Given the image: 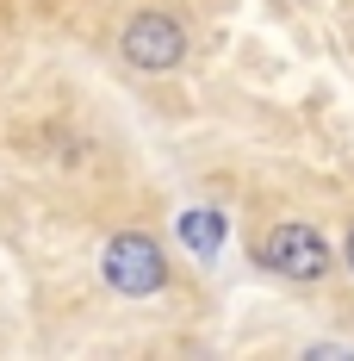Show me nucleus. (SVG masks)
<instances>
[{
	"label": "nucleus",
	"instance_id": "nucleus-1",
	"mask_svg": "<svg viewBox=\"0 0 354 361\" xmlns=\"http://www.w3.org/2000/svg\"><path fill=\"white\" fill-rule=\"evenodd\" d=\"M100 274H106L112 293L149 299V293L168 287V255H162V243L149 231H118V237H106V250H100Z\"/></svg>",
	"mask_w": 354,
	"mask_h": 361
},
{
	"label": "nucleus",
	"instance_id": "nucleus-2",
	"mask_svg": "<svg viewBox=\"0 0 354 361\" xmlns=\"http://www.w3.org/2000/svg\"><path fill=\"white\" fill-rule=\"evenodd\" d=\"M255 262H261L267 274H286V281H323V274L336 268V250L323 243V231L286 218V224H274V231L255 243Z\"/></svg>",
	"mask_w": 354,
	"mask_h": 361
},
{
	"label": "nucleus",
	"instance_id": "nucleus-3",
	"mask_svg": "<svg viewBox=\"0 0 354 361\" xmlns=\"http://www.w3.org/2000/svg\"><path fill=\"white\" fill-rule=\"evenodd\" d=\"M118 50H125V63H131V69L168 75V69H180V63H187V25H180L175 13L149 6V13H137V19L125 25Z\"/></svg>",
	"mask_w": 354,
	"mask_h": 361
},
{
	"label": "nucleus",
	"instance_id": "nucleus-4",
	"mask_svg": "<svg viewBox=\"0 0 354 361\" xmlns=\"http://www.w3.org/2000/svg\"><path fill=\"white\" fill-rule=\"evenodd\" d=\"M175 237L187 243V255H193V262H217L224 237H230V218L217 212V206H187V212L175 218Z\"/></svg>",
	"mask_w": 354,
	"mask_h": 361
},
{
	"label": "nucleus",
	"instance_id": "nucleus-5",
	"mask_svg": "<svg viewBox=\"0 0 354 361\" xmlns=\"http://www.w3.org/2000/svg\"><path fill=\"white\" fill-rule=\"evenodd\" d=\"M305 355H311V361H348V349H342V343H311Z\"/></svg>",
	"mask_w": 354,
	"mask_h": 361
},
{
	"label": "nucleus",
	"instance_id": "nucleus-6",
	"mask_svg": "<svg viewBox=\"0 0 354 361\" xmlns=\"http://www.w3.org/2000/svg\"><path fill=\"white\" fill-rule=\"evenodd\" d=\"M342 268L354 274V224H348V237H342Z\"/></svg>",
	"mask_w": 354,
	"mask_h": 361
}]
</instances>
